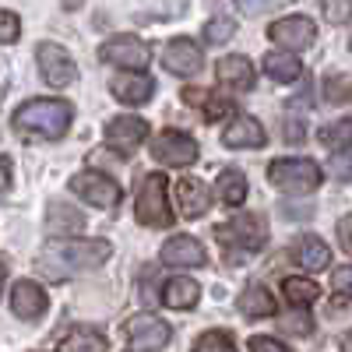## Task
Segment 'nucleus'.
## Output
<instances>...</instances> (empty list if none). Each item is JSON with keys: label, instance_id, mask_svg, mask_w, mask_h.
I'll list each match as a JSON object with an SVG mask.
<instances>
[{"label": "nucleus", "instance_id": "12", "mask_svg": "<svg viewBox=\"0 0 352 352\" xmlns=\"http://www.w3.org/2000/svg\"><path fill=\"white\" fill-rule=\"evenodd\" d=\"M162 64H166V71L176 74V78H190V74H197V71L204 67V53H201V46H197L194 39L180 36V39H169V43H166Z\"/></svg>", "mask_w": 352, "mask_h": 352}, {"label": "nucleus", "instance_id": "2", "mask_svg": "<svg viewBox=\"0 0 352 352\" xmlns=\"http://www.w3.org/2000/svg\"><path fill=\"white\" fill-rule=\"evenodd\" d=\"M71 116H74V109L64 99H28L25 106L14 109L11 127L21 138H32V141H56L67 134Z\"/></svg>", "mask_w": 352, "mask_h": 352}, {"label": "nucleus", "instance_id": "27", "mask_svg": "<svg viewBox=\"0 0 352 352\" xmlns=\"http://www.w3.org/2000/svg\"><path fill=\"white\" fill-rule=\"evenodd\" d=\"M282 292H285V300L292 303V307H310V303H317V296H320V285L314 282V278H285L282 282Z\"/></svg>", "mask_w": 352, "mask_h": 352}, {"label": "nucleus", "instance_id": "26", "mask_svg": "<svg viewBox=\"0 0 352 352\" xmlns=\"http://www.w3.org/2000/svg\"><path fill=\"white\" fill-rule=\"evenodd\" d=\"M219 197H222V204H229V208H240V204L247 201V176L240 169H226L219 176Z\"/></svg>", "mask_w": 352, "mask_h": 352}, {"label": "nucleus", "instance_id": "33", "mask_svg": "<svg viewBox=\"0 0 352 352\" xmlns=\"http://www.w3.org/2000/svg\"><path fill=\"white\" fill-rule=\"evenodd\" d=\"M21 36V21L14 11H0V43H14Z\"/></svg>", "mask_w": 352, "mask_h": 352}, {"label": "nucleus", "instance_id": "40", "mask_svg": "<svg viewBox=\"0 0 352 352\" xmlns=\"http://www.w3.org/2000/svg\"><path fill=\"white\" fill-rule=\"evenodd\" d=\"M208 96H212V92H204V88H187V92H184V102H187V106H201V109H204Z\"/></svg>", "mask_w": 352, "mask_h": 352}, {"label": "nucleus", "instance_id": "19", "mask_svg": "<svg viewBox=\"0 0 352 352\" xmlns=\"http://www.w3.org/2000/svg\"><path fill=\"white\" fill-rule=\"evenodd\" d=\"M264 141H268V134H264V127L254 120V116H236V120L222 131L226 148H261Z\"/></svg>", "mask_w": 352, "mask_h": 352}, {"label": "nucleus", "instance_id": "18", "mask_svg": "<svg viewBox=\"0 0 352 352\" xmlns=\"http://www.w3.org/2000/svg\"><path fill=\"white\" fill-rule=\"evenodd\" d=\"M109 88H113V96L120 99V102H127V106H144L152 99V92H155V81L148 78V74H116L113 81H109Z\"/></svg>", "mask_w": 352, "mask_h": 352}, {"label": "nucleus", "instance_id": "1", "mask_svg": "<svg viewBox=\"0 0 352 352\" xmlns=\"http://www.w3.org/2000/svg\"><path fill=\"white\" fill-rule=\"evenodd\" d=\"M113 257V243L109 240H53L39 250L36 257V268L46 275V278H71L78 272H88V268H99Z\"/></svg>", "mask_w": 352, "mask_h": 352}, {"label": "nucleus", "instance_id": "16", "mask_svg": "<svg viewBox=\"0 0 352 352\" xmlns=\"http://www.w3.org/2000/svg\"><path fill=\"white\" fill-rule=\"evenodd\" d=\"M215 78H219L222 88H229V92H250L254 88V64L240 53L222 56V60L215 64Z\"/></svg>", "mask_w": 352, "mask_h": 352}, {"label": "nucleus", "instance_id": "36", "mask_svg": "<svg viewBox=\"0 0 352 352\" xmlns=\"http://www.w3.org/2000/svg\"><path fill=\"white\" fill-rule=\"evenodd\" d=\"M282 328L292 331V335H310V331H314V320H310L307 314H292V317H285Z\"/></svg>", "mask_w": 352, "mask_h": 352}, {"label": "nucleus", "instance_id": "31", "mask_svg": "<svg viewBox=\"0 0 352 352\" xmlns=\"http://www.w3.org/2000/svg\"><path fill=\"white\" fill-rule=\"evenodd\" d=\"M320 14L331 25H345L352 21V0H320Z\"/></svg>", "mask_w": 352, "mask_h": 352}, {"label": "nucleus", "instance_id": "9", "mask_svg": "<svg viewBox=\"0 0 352 352\" xmlns=\"http://www.w3.org/2000/svg\"><path fill=\"white\" fill-rule=\"evenodd\" d=\"M268 39L278 43L285 53H296V50H307V46L317 43V25H314V18H307V14H289V18L272 21Z\"/></svg>", "mask_w": 352, "mask_h": 352}, {"label": "nucleus", "instance_id": "30", "mask_svg": "<svg viewBox=\"0 0 352 352\" xmlns=\"http://www.w3.org/2000/svg\"><path fill=\"white\" fill-rule=\"evenodd\" d=\"M190 352H236V342L229 331H204Z\"/></svg>", "mask_w": 352, "mask_h": 352}, {"label": "nucleus", "instance_id": "20", "mask_svg": "<svg viewBox=\"0 0 352 352\" xmlns=\"http://www.w3.org/2000/svg\"><path fill=\"white\" fill-rule=\"evenodd\" d=\"M85 229V215L78 208H71V204H60V201H53L50 204V212H46V232L50 236H78V232Z\"/></svg>", "mask_w": 352, "mask_h": 352}, {"label": "nucleus", "instance_id": "43", "mask_svg": "<svg viewBox=\"0 0 352 352\" xmlns=\"http://www.w3.org/2000/svg\"><path fill=\"white\" fill-rule=\"evenodd\" d=\"M4 282H8V257L0 254V289H4Z\"/></svg>", "mask_w": 352, "mask_h": 352}, {"label": "nucleus", "instance_id": "6", "mask_svg": "<svg viewBox=\"0 0 352 352\" xmlns=\"http://www.w3.org/2000/svg\"><path fill=\"white\" fill-rule=\"evenodd\" d=\"M71 190H74L81 201L92 204V208H106V212H113L116 204H120V197H124L120 184H116L113 176L99 173V169L74 173V176H71Z\"/></svg>", "mask_w": 352, "mask_h": 352}, {"label": "nucleus", "instance_id": "25", "mask_svg": "<svg viewBox=\"0 0 352 352\" xmlns=\"http://www.w3.org/2000/svg\"><path fill=\"white\" fill-rule=\"evenodd\" d=\"M296 257H300V264H303L307 272H324L328 264H331V250H328V243L320 240V236H303Z\"/></svg>", "mask_w": 352, "mask_h": 352}, {"label": "nucleus", "instance_id": "24", "mask_svg": "<svg viewBox=\"0 0 352 352\" xmlns=\"http://www.w3.org/2000/svg\"><path fill=\"white\" fill-rule=\"evenodd\" d=\"M106 335L96 331V328H74L64 335L60 342V352H106Z\"/></svg>", "mask_w": 352, "mask_h": 352}, {"label": "nucleus", "instance_id": "38", "mask_svg": "<svg viewBox=\"0 0 352 352\" xmlns=\"http://www.w3.org/2000/svg\"><path fill=\"white\" fill-rule=\"evenodd\" d=\"M338 240H342V250L352 254V215H345V219L338 222Z\"/></svg>", "mask_w": 352, "mask_h": 352}, {"label": "nucleus", "instance_id": "3", "mask_svg": "<svg viewBox=\"0 0 352 352\" xmlns=\"http://www.w3.org/2000/svg\"><path fill=\"white\" fill-rule=\"evenodd\" d=\"M134 212L141 226H152V229H166L173 222V204H169V180L162 173H148L138 187V201H134Z\"/></svg>", "mask_w": 352, "mask_h": 352}, {"label": "nucleus", "instance_id": "44", "mask_svg": "<svg viewBox=\"0 0 352 352\" xmlns=\"http://www.w3.org/2000/svg\"><path fill=\"white\" fill-rule=\"evenodd\" d=\"M349 345H352V335H349Z\"/></svg>", "mask_w": 352, "mask_h": 352}, {"label": "nucleus", "instance_id": "23", "mask_svg": "<svg viewBox=\"0 0 352 352\" xmlns=\"http://www.w3.org/2000/svg\"><path fill=\"white\" fill-rule=\"evenodd\" d=\"M264 74H268L272 81H296L303 74V64L296 60V53H285V50H275L264 56Z\"/></svg>", "mask_w": 352, "mask_h": 352}, {"label": "nucleus", "instance_id": "7", "mask_svg": "<svg viewBox=\"0 0 352 352\" xmlns=\"http://www.w3.org/2000/svg\"><path fill=\"white\" fill-rule=\"evenodd\" d=\"M127 352H162L173 338V328L155 314H138L127 320Z\"/></svg>", "mask_w": 352, "mask_h": 352}, {"label": "nucleus", "instance_id": "34", "mask_svg": "<svg viewBox=\"0 0 352 352\" xmlns=\"http://www.w3.org/2000/svg\"><path fill=\"white\" fill-rule=\"evenodd\" d=\"M232 109V99H222V96H208V102H204V120H222V116Z\"/></svg>", "mask_w": 352, "mask_h": 352}, {"label": "nucleus", "instance_id": "41", "mask_svg": "<svg viewBox=\"0 0 352 352\" xmlns=\"http://www.w3.org/2000/svg\"><path fill=\"white\" fill-rule=\"evenodd\" d=\"M8 187H11V162L0 159V197L8 194Z\"/></svg>", "mask_w": 352, "mask_h": 352}, {"label": "nucleus", "instance_id": "39", "mask_svg": "<svg viewBox=\"0 0 352 352\" xmlns=\"http://www.w3.org/2000/svg\"><path fill=\"white\" fill-rule=\"evenodd\" d=\"M282 138H285V141H292V144H300V141L307 138V131H303V124H300V120H285Z\"/></svg>", "mask_w": 352, "mask_h": 352}, {"label": "nucleus", "instance_id": "42", "mask_svg": "<svg viewBox=\"0 0 352 352\" xmlns=\"http://www.w3.org/2000/svg\"><path fill=\"white\" fill-rule=\"evenodd\" d=\"M240 4H243V11H247V14H261L264 0H240Z\"/></svg>", "mask_w": 352, "mask_h": 352}, {"label": "nucleus", "instance_id": "8", "mask_svg": "<svg viewBox=\"0 0 352 352\" xmlns=\"http://www.w3.org/2000/svg\"><path fill=\"white\" fill-rule=\"evenodd\" d=\"M99 56L106 64H116V67H124L127 74H138L152 64V50L148 43H141L138 36H113L109 43H102Z\"/></svg>", "mask_w": 352, "mask_h": 352}, {"label": "nucleus", "instance_id": "10", "mask_svg": "<svg viewBox=\"0 0 352 352\" xmlns=\"http://www.w3.org/2000/svg\"><path fill=\"white\" fill-rule=\"evenodd\" d=\"M201 155L197 141L184 131H162L152 141V159H159L162 166H194Z\"/></svg>", "mask_w": 352, "mask_h": 352}, {"label": "nucleus", "instance_id": "35", "mask_svg": "<svg viewBox=\"0 0 352 352\" xmlns=\"http://www.w3.org/2000/svg\"><path fill=\"white\" fill-rule=\"evenodd\" d=\"M331 285H335V292L342 300H349L352 296V268H335L331 272Z\"/></svg>", "mask_w": 352, "mask_h": 352}, {"label": "nucleus", "instance_id": "17", "mask_svg": "<svg viewBox=\"0 0 352 352\" xmlns=\"http://www.w3.org/2000/svg\"><path fill=\"white\" fill-rule=\"evenodd\" d=\"M144 138H148V124L141 116H116L106 124V141L120 152H134Z\"/></svg>", "mask_w": 352, "mask_h": 352}, {"label": "nucleus", "instance_id": "13", "mask_svg": "<svg viewBox=\"0 0 352 352\" xmlns=\"http://www.w3.org/2000/svg\"><path fill=\"white\" fill-rule=\"evenodd\" d=\"M162 264H169V268H201V264H208V250L197 236L180 232V236L162 243Z\"/></svg>", "mask_w": 352, "mask_h": 352}, {"label": "nucleus", "instance_id": "32", "mask_svg": "<svg viewBox=\"0 0 352 352\" xmlns=\"http://www.w3.org/2000/svg\"><path fill=\"white\" fill-rule=\"evenodd\" d=\"M328 173L335 176V180H352V148H345V152H338V155H331V162H328Z\"/></svg>", "mask_w": 352, "mask_h": 352}, {"label": "nucleus", "instance_id": "29", "mask_svg": "<svg viewBox=\"0 0 352 352\" xmlns=\"http://www.w3.org/2000/svg\"><path fill=\"white\" fill-rule=\"evenodd\" d=\"M204 46H219V43H229L232 36H236V21H232L229 14H215L204 21Z\"/></svg>", "mask_w": 352, "mask_h": 352}, {"label": "nucleus", "instance_id": "14", "mask_svg": "<svg viewBox=\"0 0 352 352\" xmlns=\"http://www.w3.org/2000/svg\"><path fill=\"white\" fill-rule=\"evenodd\" d=\"M46 307H50V300H46V289L39 282H32V278L14 282V289H11V310H14V317L39 320L46 314Z\"/></svg>", "mask_w": 352, "mask_h": 352}, {"label": "nucleus", "instance_id": "5", "mask_svg": "<svg viewBox=\"0 0 352 352\" xmlns=\"http://www.w3.org/2000/svg\"><path fill=\"white\" fill-rule=\"evenodd\" d=\"M215 240L222 247H243V250H261L268 240V219L257 212H240L229 222L215 226Z\"/></svg>", "mask_w": 352, "mask_h": 352}, {"label": "nucleus", "instance_id": "21", "mask_svg": "<svg viewBox=\"0 0 352 352\" xmlns=\"http://www.w3.org/2000/svg\"><path fill=\"white\" fill-rule=\"evenodd\" d=\"M169 310H190V307H197V300H201V285L194 282V278H187V275H176V278H169L166 285H162V296H159Z\"/></svg>", "mask_w": 352, "mask_h": 352}, {"label": "nucleus", "instance_id": "28", "mask_svg": "<svg viewBox=\"0 0 352 352\" xmlns=\"http://www.w3.org/2000/svg\"><path fill=\"white\" fill-rule=\"evenodd\" d=\"M317 141L324 144V148H331V152H345L352 144V120H335L328 127H320Z\"/></svg>", "mask_w": 352, "mask_h": 352}, {"label": "nucleus", "instance_id": "4", "mask_svg": "<svg viewBox=\"0 0 352 352\" xmlns=\"http://www.w3.org/2000/svg\"><path fill=\"white\" fill-rule=\"evenodd\" d=\"M268 180L289 194H314L320 187V180H324V173L310 159H278L268 166Z\"/></svg>", "mask_w": 352, "mask_h": 352}, {"label": "nucleus", "instance_id": "37", "mask_svg": "<svg viewBox=\"0 0 352 352\" xmlns=\"http://www.w3.org/2000/svg\"><path fill=\"white\" fill-rule=\"evenodd\" d=\"M250 352H289L278 338H268V335H254L250 338Z\"/></svg>", "mask_w": 352, "mask_h": 352}, {"label": "nucleus", "instance_id": "11", "mask_svg": "<svg viewBox=\"0 0 352 352\" xmlns=\"http://www.w3.org/2000/svg\"><path fill=\"white\" fill-rule=\"evenodd\" d=\"M36 60H39V71H43V81L53 85V88H64L78 78V67L71 60V53L56 43H39L36 50Z\"/></svg>", "mask_w": 352, "mask_h": 352}, {"label": "nucleus", "instance_id": "22", "mask_svg": "<svg viewBox=\"0 0 352 352\" xmlns=\"http://www.w3.org/2000/svg\"><path fill=\"white\" fill-rule=\"evenodd\" d=\"M236 307H240V314L250 317V320H257V317H275V310H278L275 296H272L264 285H247L240 296H236Z\"/></svg>", "mask_w": 352, "mask_h": 352}, {"label": "nucleus", "instance_id": "15", "mask_svg": "<svg viewBox=\"0 0 352 352\" xmlns=\"http://www.w3.org/2000/svg\"><path fill=\"white\" fill-rule=\"evenodd\" d=\"M176 208H180L184 219H201L204 212L212 208L208 184L197 180V176H184V180H176Z\"/></svg>", "mask_w": 352, "mask_h": 352}]
</instances>
